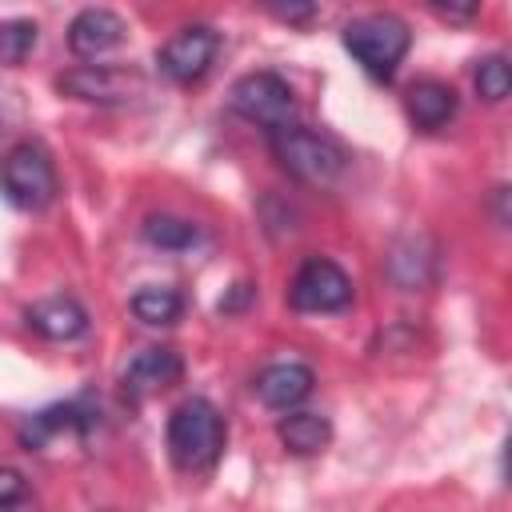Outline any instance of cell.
<instances>
[{"label":"cell","instance_id":"10","mask_svg":"<svg viewBox=\"0 0 512 512\" xmlns=\"http://www.w3.org/2000/svg\"><path fill=\"white\" fill-rule=\"evenodd\" d=\"M436 260H440V252H436L432 236L416 232V236H400V240L388 248L384 272H388V280H392L400 292H420V288H428V284L436 280Z\"/></svg>","mask_w":512,"mask_h":512},{"label":"cell","instance_id":"17","mask_svg":"<svg viewBox=\"0 0 512 512\" xmlns=\"http://www.w3.org/2000/svg\"><path fill=\"white\" fill-rule=\"evenodd\" d=\"M184 312V300L176 288H160V284H148L132 296V316L148 328H164V324H176Z\"/></svg>","mask_w":512,"mask_h":512},{"label":"cell","instance_id":"1","mask_svg":"<svg viewBox=\"0 0 512 512\" xmlns=\"http://www.w3.org/2000/svg\"><path fill=\"white\" fill-rule=\"evenodd\" d=\"M164 440H168V456L180 472H204L224 452V416L212 400L188 396L172 408Z\"/></svg>","mask_w":512,"mask_h":512},{"label":"cell","instance_id":"21","mask_svg":"<svg viewBox=\"0 0 512 512\" xmlns=\"http://www.w3.org/2000/svg\"><path fill=\"white\" fill-rule=\"evenodd\" d=\"M24 492H28V480H24L16 468H0V508L16 504Z\"/></svg>","mask_w":512,"mask_h":512},{"label":"cell","instance_id":"19","mask_svg":"<svg viewBox=\"0 0 512 512\" xmlns=\"http://www.w3.org/2000/svg\"><path fill=\"white\" fill-rule=\"evenodd\" d=\"M36 40H40L36 20H0V68L24 64Z\"/></svg>","mask_w":512,"mask_h":512},{"label":"cell","instance_id":"16","mask_svg":"<svg viewBox=\"0 0 512 512\" xmlns=\"http://www.w3.org/2000/svg\"><path fill=\"white\" fill-rule=\"evenodd\" d=\"M276 436H280V444H284L288 452H296V456H316V452L328 448L332 424H328V416H320V412H288V416H280Z\"/></svg>","mask_w":512,"mask_h":512},{"label":"cell","instance_id":"4","mask_svg":"<svg viewBox=\"0 0 512 512\" xmlns=\"http://www.w3.org/2000/svg\"><path fill=\"white\" fill-rule=\"evenodd\" d=\"M0 192L20 212H44L60 192L56 164H52L48 148L36 140L12 144L0 160Z\"/></svg>","mask_w":512,"mask_h":512},{"label":"cell","instance_id":"2","mask_svg":"<svg viewBox=\"0 0 512 512\" xmlns=\"http://www.w3.org/2000/svg\"><path fill=\"white\" fill-rule=\"evenodd\" d=\"M272 152L280 160V168L300 180V184H312V188H328L340 180L348 156L340 148V140H332L328 132H316V128H304V124H284L272 132Z\"/></svg>","mask_w":512,"mask_h":512},{"label":"cell","instance_id":"12","mask_svg":"<svg viewBox=\"0 0 512 512\" xmlns=\"http://www.w3.org/2000/svg\"><path fill=\"white\" fill-rule=\"evenodd\" d=\"M28 328L44 340H56V344H68V340H80L88 332V312L80 300L72 296H44L36 304H28L24 312Z\"/></svg>","mask_w":512,"mask_h":512},{"label":"cell","instance_id":"20","mask_svg":"<svg viewBox=\"0 0 512 512\" xmlns=\"http://www.w3.org/2000/svg\"><path fill=\"white\" fill-rule=\"evenodd\" d=\"M476 92L488 100V104H500L508 92H512V68L508 60L496 52V56H484L476 64Z\"/></svg>","mask_w":512,"mask_h":512},{"label":"cell","instance_id":"7","mask_svg":"<svg viewBox=\"0 0 512 512\" xmlns=\"http://www.w3.org/2000/svg\"><path fill=\"white\" fill-rule=\"evenodd\" d=\"M348 304H352V276L336 260L312 256L296 268V276L288 284L292 312H340Z\"/></svg>","mask_w":512,"mask_h":512},{"label":"cell","instance_id":"15","mask_svg":"<svg viewBox=\"0 0 512 512\" xmlns=\"http://www.w3.org/2000/svg\"><path fill=\"white\" fill-rule=\"evenodd\" d=\"M404 108H408V120H412L416 128L436 132V128H444V124L456 116L460 96H456V88H452V84L424 76V80L408 84V92H404Z\"/></svg>","mask_w":512,"mask_h":512},{"label":"cell","instance_id":"14","mask_svg":"<svg viewBox=\"0 0 512 512\" xmlns=\"http://www.w3.org/2000/svg\"><path fill=\"white\" fill-rule=\"evenodd\" d=\"M92 420H96V412L84 408V400L52 404V408H44V412H36V416H28V420L20 424V440H24V448L32 452V448H44L48 440H56V436H64V432L84 436V432L92 428Z\"/></svg>","mask_w":512,"mask_h":512},{"label":"cell","instance_id":"23","mask_svg":"<svg viewBox=\"0 0 512 512\" xmlns=\"http://www.w3.org/2000/svg\"><path fill=\"white\" fill-rule=\"evenodd\" d=\"M432 12L444 16V20H472L476 16V4H432Z\"/></svg>","mask_w":512,"mask_h":512},{"label":"cell","instance_id":"13","mask_svg":"<svg viewBox=\"0 0 512 512\" xmlns=\"http://www.w3.org/2000/svg\"><path fill=\"white\" fill-rule=\"evenodd\" d=\"M316 384V372L300 360H280V364H268L260 376H256V396L264 408H276V412H288L296 408Z\"/></svg>","mask_w":512,"mask_h":512},{"label":"cell","instance_id":"3","mask_svg":"<svg viewBox=\"0 0 512 512\" xmlns=\"http://www.w3.org/2000/svg\"><path fill=\"white\" fill-rule=\"evenodd\" d=\"M344 48L352 52V60L372 76V80H392L400 60L408 56L412 48V32L400 16L392 12H368V16H356L344 24L340 32Z\"/></svg>","mask_w":512,"mask_h":512},{"label":"cell","instance_id":"6","mask_svg":"<svg viewBox=\"0 0 512 512\" xmlns=\"http://www.w3.org/2000/svg\"><path fill=\"white\" fill-rule=\"evenodd\" d=\"M228 104H232V112L244 116L248 124L276 132V128H284V124H292L296 92H292L288 80L276 76V72H248V76H240V80L232 84Z\"/></svg>","mask_w":512,"mask_h":512},{"label":"cell","instance_id":"8","mask_svg":"<svg viewBox=\"0 0 512 512\" xmlns=\"http://www.w3.org/2000/svg\"><path fill=\"white\" fill-rule=\"evenodd\" d=\"M216 52H220V32L208 28V24H188V28H180L172 40L160 44L156 64H160V72H164L168 80L192 84V80H200V76L212 68Z\"/></svg>","mask_w":512,"mask_h":512},{"label":"cell","instance_id":"5","mask_svg":"<svg viewBox=\"0 0 512 512\" xmlns=\"http://www.w3.org/2000/svg\"><path fill=\"white\" fill-rule=\"evenodd\" d=\"M144 88V72L124 64H80L56 76V92L84 104H132L144 96Z\"/></svg>","mask_w":512,"mask_h":512},{"label":"cell","instance_id":"22","mask_svg":"<svg viewBox=\"0 0 512 512\" xmlns=\"http://www.w3.org/2000/svg\"><path fill=\"white\" fill-rule=\"evenodd\" d=\"M276 20H288V24H304V20H312L316 16V4H272L268 8Z\"/></svg>","mask_w":512,"mask_h":512},{"label":"cell","instance_id":"9","mask_svg":"<svg viewBox=\"0 0 512 512\" xmlns=\"http://www.w3.org/2000/svg\"><path fill=\"white\" fill-rule=\"evenodd\" d=\"M180 376H184V360H180V352L156 344V348H140V352L124 364V372H120V388H124L128 400H148V396L172 388Z\"/></svg>","mask_w":512,"mask_h":512},{"label":"cell","instance_id":"11","mask_svg":"<svg viewBox=\"0 0 512 512\" xmlns=\"http://www.w3.org/2000/svg\"><path fill=\"white\" fill-rule=\"evenodd\" d=\"M128 36V24L112 12V8H80L68 24V48L84 60L104 56L112 48H120Z\"/></svg>","mask_w":512,"mask_h":512},{"label":"cell","instance_id":"18","mask_svg":"<svg viewBox=\"0 0 512 512\" xmlns=\"http://www.w3.org/2000/svg\"><path fill=\"white\" fill-rule=\"evenodd\" d=\"M144 240L156 244V248H164V252H188V248H196L200 228L192 220H184V216L156 212V216L144 220Z\"/></svg>","mask_w":512,"mask_h":512}]
</instances>
